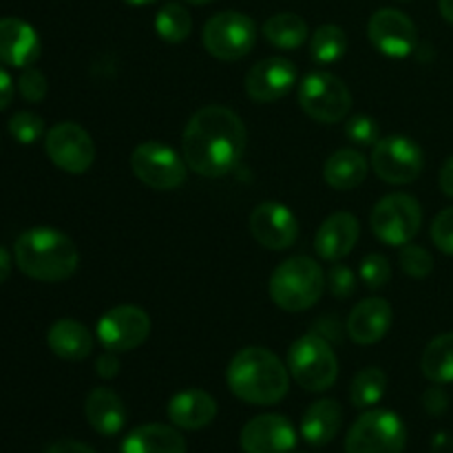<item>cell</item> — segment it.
Wrapping results in <instances>:
<instances>
[{
    "mask_svg": "<svg viewBox=\"0 0 453 453\" xmlns=\"http://www.w3.org/2000/svg\"><path fill=\"white\" fill-rule=\"evenodd\" d=\"M299 106L314 122L336 124L352 111V93L339 75L314 71L301 80Z\"/></svg>",
    "mask_w": 453,
    "mask_h": 453,
    "instance_id": "8",
    "label": "cell"
},
{
    "mask_svg": "<svg viewBox=\"0 0 453 453\" xmlns=\"http://www.w3.org/2000/svg\"><path fill=\"white\" fill-rule=\"evenodd\" d=\"M13 259L20 273L42 283L66 281L80 264L78 248L71 237L47 226L25 230L13 243Z\"/></svg>",
    "mask_w": 453,
    "mask_h": 453,
    "instance_id": "3",
    "label": "cell"
},
{
    "mask_svg": "<svg viewBox=\"0 0 453 453\" xmlns=\"http://www.w3.org/2000/svg\"><path fill=\"white\" fill-rule=\"evenodd\" d=\"M9 274H12V255L0 246V286L7 281Z\"/></svg>",
    "mask_w": 453,
    "mask_h": 453,
    "instance_id": "45",
    "label": "cell"
},
{
    "mask_svg": "<svg viewBox=\"0 0 453 453\" xmlns=\"http://www.w3.org/2000/svg\"><path fill=\"white\" fill-rule=\"evenodd\" d=\"M18 91H20V96L25 97L27 102L40 104V102L47 97L49 91L47 78H44L42 71L35 69V66H27V69H22L20 78H18Z\"/></svg>",
    "mask_w": 453,
    "mask_h": 453,
    "instance_id": "36",
    "label": "cell"
},
{
    "mask_svg": "<svg viewBox=\"0 0 453 453\" xmlns=\"http://www.w3.org/2000/svg\"><path fill=\"white\" fill-rule=\"evenodd\" d=\"M268 290L270 299L283 312H305L321 299L326 273L310 257H290L274 268Z\"/></svg>",
    "mask_w": 453,
    "mask_h": 453,
    "instance_id": "4",
    "label": "cell"
},
{
    "mask_svg": "<svg viewBox=\"0 0 453 453\" xmlns=\"http://www.w3.org/2000/svg\"><path fill=\"white\" fill-rule=\"evenodd\" d=\"M296 66L288 58H265L252 65L243 78V88L248 97L259 104H273L281 100L295 88L296 84Z\"/></svg>",
    "mask_w": 453,
    "mask_h": 453,
    "instance_id": "15",
    "label": "cell"
},
{
    "mask_svg": "<svg viewBox=\"0 0 453 453\" xmlns=\"http://www.w3.org/2000/svg\"><path fill=\"white\" fill-rule=\"evenodd\" d=\"M97 341L115 354L137 349L150 334V317L137 305H118L97 321Z\"/></svg>",
    "mask_w": 453,
    "mask_h": 453,
    "instance_id": "13",
    "label": "cell"
},
{
    "mask_svg": "<svg viewBox=\"0 0 453 453\" xmlns=\"http://www.w3.org/2000/svg\"><path fill=\"white\" fill-rule=\"evenodd\" d=\"M186 3H190V4H206V3H211V0H186Z\"/></svg>",
    "mask_w": 453,
    "mask_h": 453,
    "instance_id": "48",
    "label": "cell"
},
{
    "mask_svg": "<svg viewBox=\"0 0 453 453\" xmlns=\"http://www.w3.org/2000/svg\"><path fill=\"white\" fill-rule=\"evenodd\" d=\"M348 51V35L339 25H321L310 38V56L319 65L339 62Z\"/></svg>",
    "mask_w": 453,
    "mask_h": 453,
    "instance_id": "30",
    "label": "cell"
},
{
    "mask_svg": "<svg viewBox=\"0 0 453 453\" xmlns=\"http://www.w3.org/2000/svg\"><path fill=\"white\" fill-rule=\"evenodd\" d=\"M420 370H423L425 379H429L432 383H453V332L436 336L425 348L423 358H420Z\"/></svg>",
    "mask_w": 453,
    "mask_h": 453,
    "instance_id": "28",
    "label": "cell"
},
{
    "mask_svg": "<svg viewBox=\"0 0 453 453\" xmlns=\"http://www.w3.org/2000/svg\"><path fill=\"white\" fill-rule=\"evenodd\" d=\"M407 429L392 410H367L345 436V453H403Z\"/></svg>",
    "mask_w": 453,
    "mask_h": 453,
    "instance_id": "6",
    "label": "cell"
},
{
    "mask_svg": "<svg viewBox=\"0 0 453 453\" xmlns=\"http://www.w3.org/2000/svg\"><path fill=\"white\" fill-rule=\"evenodd\" d=\"M84 416L88 425L102 436H115L122 432L127 423V410L124 403L113 389L96 388L84 401Z\"/></svg>",
    "mask_w": 453,
    "mask_h": 453,
    "instance_id": "24",
    "label": "cell"
},
{
    "mask_svg": "<svg viewBox=\"0 0 453 453\" xmlns=\"http://www.w3.org/2000/svg\"><path fill=\"white\" fill-rule=\"evenodd\" d=\"M341 425H343V410L339 403L332 398H321L305 410L301 418V436L308 445L326 447L334 441Z\"/></svg>",
    "mask_w": 453,
    "mask_h": 453,
    "instance_id": "22",
    "label": "cell"
},
{
    "mask_svg": "<svg viewBox=\"0 0 453 453\" xmlns=\"http://www.w3.org/2000/svg\"><path fill=\"white\" fill-rule=\"evenodd\" d=\"M239 445L243 453H295L296 429L286 416L261 414L243 425Z\"/></svg>",
    "mask_w": 453,
    "mask_h": 453,
    "instance_id": "16",
    "label": "cell"
},
{
    "mask_svg": "<svg viewBox=\"0 0 453 453\" xmlns=\"http://www.w3.org/2000/svg\"><path fill=\"white\" fill-rule=\"evenodd\" d=\"M119 367L122 365H119V358L115 352H109V349H106L104 354H100V357H97L96 372L100 379H104V380L115 379V376L119 374Z\"/></svg>",
    "mask_w": 453,
    "mask_h": 453,
    "instance_id": "39",
    "label": "cell"
},
{
    "mask_svg": "<svg viewBox=\"0 0 453 453\" xmlns=\"http://www.w3.org/2000/svg\"><path fill=\"white\" fill-rule=\"evenodd\" d=\"M44 453H96V449L80 441H58L51 447H47Z\"/></svg>",
    "mask_w": 453,
    "mask_h": 453,
    "instance_id": "41",
    "label": "cell"
},
{
    "mask_svg": "<svg viewBox=\"0 0 453 453\" xmlns=\"http://www.w3.org/2000/svg\"><path fill=\"white\" fill-rule=\"evenodd\" d=\"M288 372L305 392H327L339 379V358L326 336L310 332L288 349Z\"/></svg>",
    "mask_w": 453,
    "mask_h": 453,
    "instance_id": "5",
    "label": "cell"
},
{
    "mask_svg": "<svg viewBox=\"0 0 453 453\" xmlns=\"http://www.w3.org/2000/svg\"><path fill=\"white\" fill-rule=\"evenodd\" d=\"M42 44L29 22L20 18H0V65L27 69L40 58Z\"/></svg>",
    "mask_w": 453,
    "mask_h": 453,
    "instance_id": "18",
    "label": "cell"
},
{
    "mask_svg": "<svg viewBox=\"0 0 453 453\" xmlns=\"http://www.w3.org/2000/svg\"><path fill=\"white\" fill-rule=\"evenodd\" d=\"M345 135L358 146H374L380 140V128L370 115H354L345 122Z\"/></svg>",
    "mask_w": 453,
    "mask_h": 453,
    "instance_id": "34",
    "label": "cell"
},
{
    "mask_svg": "<svg viewBox=\"0 0 453 453\" xmlns=\"http://www.w3.org/2000/svg\"><path fill=\"white\" fill-rule=\"evenodd\" d=\"M372 233L388 246L403 248L420 233L423 226V208L411 195L392 193L385 195L370 215Z\"/></svg>",
    "mask_w": 453,
    "mask_h": 453,
    "instance_id": "9",
    "label": "cell"
},
{
    "mask_svg": "<svg viewBox=\"0 0 453 453\" xmlns=\"http://www.w3.org/2000/svg\"><path fill=\"white\" fill-rule=\"evenodd\" d=\"M9 133L20 144H34L44 135V119L31 111H20L9 119Z\"/></svg>",
    "mask_w": 453,
    "mask_h": 453,
    "instance_id": "33",
    "label": "cell"
},
{
    "mask_svg": "<svg viewBox=\"0 0 453 453\" xmlns=\"http://www.w3.org/2000/svg\"><path fill=\"white\" fill-rule=\"evenodd\" d=\"M423 405L432 416H441L447 411L449 401H447V394L441 388H429L423 396Z\"/></svg>",
    "mask_w": 453,
    "mask_h": 453,
    "instance_id": "40",
    "label": "cell"
},
{
    "mask_svg": "<svg viewBox=\"0 0 453 453\" xmlns=\"http://www.w3.org/2000/svg\"><path fill=\"white\" fill-rule=\"evenodd\" d=\"M367 168L370 164H367L365 155L354 149H341L327 157L326 166H323V177L330 188L354 190L365 181Z\"/></svg>",
    "mask_w": 453,
    "mask_h": 453,
    "instance_id": "26",
    "label": "cell"
},
{
    "mask_svg": "<svg viewBox=\"0 0 453 453\" xmlns=\"http://www.w3.org/2000/svg\"><path fill=\"white\" fill-rule=\"evenodd\" d=\"M308 22L296 13H274L264 22V38L273 47L286 49V51L299 49L308 40Z\"/></svg>",
    "mask_w": 453,
    "mask_h": 453,
    "instance_id": "27",
    "label": "cell"
},
{
    "mask_svg": "<svg viewBox=\"0 0 453 453\" xmlns=\"http://www.w3.org/2000/svg\"><path fill=\"white\" fill-rule=\"evenodd\" d=\"M438 181H441L442 193H445L447 197H453V155L447 159L445 166L441 168V177H438Z\"/></svg>",
    "mask_w": 453,
    "mask_h": 453,
    "instance_id": "43",
    "label": "cell"
},
{
    "mask_svg": "<svg viewBox=\"0 0 453 453\" xmlns=\"http://www.w3.org/2000/svg\"><path fill=\"white\" fill-rule=\"evenodd\" d=\"M155 31H157V35L164 42L180 44L193 31V18H190L186 7L177 3H168L155 16Z\"/></svg>",
    "mask_w": 453,
    "mask_h": 453,
    "instance_id": "31",
    "label": "cell"
},
{
    "mask_svg": "<svg viewBox=\"0 0 453 453\" xmlns=\"http://www.w3.org/2000/svg\"><path fill=\"white\" fill-rule=\"evenodd\" d=\"M432 453H453V441L447 434H438L434 438V445H432Z\"/></svg>",
    "mask_w": 453,
    "mask_h": 453,
    "instance_id": "44",
    "label": "cell"
},
{
    "mask_svg": "<svg viewBox=\"0 0 453 453\" xmlns=\"http://www.w3.org/2000/svg\"><path fill=\"white\" fill-rule=\"evenodd\" d=\"M217 416V401L203 389H184L168 401V420L177 429L197 432L208 427Z\"/></svg>",
    "mask_w": 453,
    "mask_h": 453,
    "instance_id": "21",
    "label": "cell"
},
{
    "mask_svg": "<svg viewBox=\"0 0 453 453\" xmlns=\"http://www.w3.org/2000/svg\"><path fill=\"white\" fill-rule=\"evenodd\" d=\"M44 150L60 171L82 175L96 162V144L87 128L75 122H60L44 137Z\"/></svg>",
    "mask_w": 453,
    "mask_h": 453,
    "instance_id": "12",
    "label": "cell"
},
{
    "mask_svg": "<svg viewBox=\"0 0 453 453\" xmlns=\"http://www.w3.org/2000/svg\"><path fill=\"white\" fill-rule=\"evenodd\" d=\"M388 392V374L380 367H365L349 385V401L358 410H372Z\"/></svg>",
    "mask_w": 453,
    "mask_h": 453,
    "instance_id": "29",
    "label": "cell"
},
{
    "mask_svg": "<svg viewBox=\"0 0 453 453\" xmlns=\"http://www.w3.org/2000/svg\"><path fill=\"white\" fill-rule=\"evenodd\" d=\"M133 175L153 190L180 188L188 175V164L162 142H142L131 155Z\"/></svg>",
    "mask_w": 453,
    "mask_h": 453,
    "instance_id": "10",
    "label": "cell"
},
{
    "mask_svg": "<svg viewBox=\"0 0 453 453\" xmlns=\"http://www.w3.org/2000/svg\"><path fill=\"white\" fill-rule=\"evenodd\" d=\"M299 453H305V451H299Z\"/></svg>",
    "mask_w": 453,
    "mask_h": 453,
    "instance_id": "50",
    "label": "cell"
},
{
    "mask_svg": "<svg viewBox=\"0 0 453 453\" xmlns=\"http://www.w3.org/2000/svg\"><path fill=\"white\" fill-rule=\"evenodd\" d=\"M358 237H361V224L357 217L352 212H334L319 226L314 250L323 261L336 264L354 250Z\"/></svg>",
    "mask_w": 453,
    "mask_h": 453,
    "instance_id": "19",
    "label": "cell"
},
{
    "mask_svg": "<svg viewBox=\"0 0 453 453\" xmlns=\"http://www.w3.org/2000/svg\"><path fill=\"white\" fill-rule=\"evenodd\" d=\"M392 327V305L380 296H370L354 305L348 317V336L357 345H374Z\"/></svg>",
    "mask_w": 453,
    "mask_h": 453,
    "instance_id": "20",
    "label": "cell"
},
{
    "mask_svg": "<svg viewBox=\"0 0 453 453\" xmlns=\"http://www.w3.org/2000/svg\"><path fill=\"white\" fill-rule=\"evenodd\" d=\"M401 270L411 279H427L434 270V257L429 255L427 248L416 246V243H405L401 248Z\"/></svg>",
    "mask_w": 453,
    "mask_h": 453,
    "instance_id": "32",
    "label": "cell"
},
{
    "mask_svg": "<svg viewBox=\"0 0 453 453\" xmlns=\"http://www.w3.org/2000/svg\"><path fill=\"white\" fill-rule=\"evenodd\" d=\"M124 3L131 4V7H146V4H153L157 0H124Z\"/></svg>",
    "mask_w": 453,
    "mask_h": 453,
    "instance_id": "47",
    "label": "cell"
},
{
    "mask_svg": "<svg viewBox=\"0 0 453 453\" xmlns=\"http://www.w3.org/2000/svg\"><path fill=\"white\" fill-rule=\"evenodd\" d=\"M326 286L332 292V296H336V299H348L357 290V277H354V273L348 265L334 264L330 268V273L326 274Z\"/></svg>",
    "mask_w": 453,
    "mask_h": 453,
    "instance_id": "37",
    "label": "cell"
},
{
    "mask_svg": "<svg viewBox=\"0 0 453 453\" xmlns=\"http://www.w3.org/2000/svg\"><path fill=\"white\" fill-rule=\"evenodd\" d=\"M250 233L268 250H288L299 237V219L283 203L264 202L252 211Z\"/></svg>",
    "mask_w": 453,
    "mask_h": 453,
    "instance_id": "17",
    "label": "cell"
},
{
    "mask_svg": "<svg viewBox=\"0 0 453 453\" xmlns=\"http://www.w3.org/2000/svg\"><path fill=\"white\" fill-rule=\"evenodd\" d=\"M358 273H361L363 283H365L367 288L379 290V288H383L385 283H389V279H392V265H389V261L385 259L383 255H367L365 259L361 261Z\"/></svg>",
    "mask_w": 453,
    "mask_h": 453,
    "instance_id": "35",
    "label": "cell"
},
{
    "mask_svg": "<svg viewBox=\"0 0 453 453\" xmlns=\"http://www.w3.org/2000/svg\"><path fill=\"white\" fill-rule=\"evenodd\" d=\"M401 3H405V0H401Z\"/></svg>",
    "mask_w": 453,
    "mask_h": 453,
    "instance_id": "49",
    "label": "cell"
},
{
    "mask_svg": "<svg viewBox=\"0 0 453 453\" xmlns=\"http://www.w3.org/2000/svg\"><path fill=\"white\" fill-rule=\"evenodd\" d=\"M438 9H441L442 18L453 25V0H438Z\"/></svg>",
    "mask_w": 453,
    "mask_h": 453,
    "instance_id": "46",
    "label": "cell"
},
{
    "mask_svg": "<svg viewBox=\"0 0 453 453\" xmlns=\"http://www.w3.org/2000/svg\"><path fill=\"white\" fill-rule=\"evenodd\" d=\"M13 100V80L7 73L3 65H0V111L7 109Z\"/></svg>",
    "mask_w": 453,
    "mask_h": 453,
    "instance_id": "42",
    "label": "cell"
},
{
    "mask_svg": "<svg viewBox=\"0 0 453 453\" xmlns=\"http://www.w3.org/2000/svg\"><path fill=\"white\" fill-rule=\"evenodd\" d=\"M93 334L73 319H60L47 332V345L65 361H84L93 352Z\"/></svg>",
    "mask_w": 453,
    "mask_h": 453,
    "instance_id": "25",
    "label": "cell"
},
{
    "mask_svg": "<svg viewBox=\"0 0 453 453\" xmlns=\"http://www.w3.org/2000/svg\"><path fill=\"white\" fill-rule=\"evenodd\" d=\"M119 453H186V441L175 425L149 423L124 438Z\"/></svg>",
    "mask_w": 453,
    "mask_h": 453,
    "instance_id": "23",
    "label": "cell"
},
{
    "mask_svg": "<svg viewBox=\"0 0 453 453\" xmlns=\"http://www.w3.org/2000/svg\"><path fill=\"white\" fill-rule=\"evenodd\" d=\"M372 168L379 180L388 181V184H411L418 180L425 168L423 149L405 135L380 137L372 150Z\"/></svg>",
    "mask_w": 453,
    "mask_h": 453,
    "instance_id": "11",
    "label": "cell"
},
{
    "mask_svg": "<svg viewBox=\"0 0 453 453\" xmlns=\"http://www.w3.org/2000/svg\"><path fill=\"white\" fill-rule=\"evenodd\" d=\"M255 20L242 12H219L208 18L202 31L203 49L221 62H237L246 58L257 44Z\"/></svg>",
    "mask_w": 453,
    "mask_h": 453,
    "instance_id": "7",
    "label": "cell"
},
{
    "mask_svg": "<svg viewBox=\"0 0 453 453\" xmlns=\"http://www.w3.org/2000/svg\"><path fill=\"white\" fill-rule=\"evenodd\" d=\"M246 137V124L233 109L221 104L203 106L186 124L181 155L197 175L224 177L242 162Z\"/></svg>",
    "mask_w": 453,
    "mask_h": 453,
    "instance_id": "1",
    "label": "cell"
},
{
    "mask_svg": "<svg viewBox=\"0 0 453 453\" xmlns=\"http://www.w3.org/2000/svg\"><path fill=\"white\" fill-rule=\"evenodd\" d=\"M432 242L438 250L453 257V206L436 215L432 224Z\"/></svg>",
    "mask_w": 453,
    "mask_h": 453,
    "instance_id": "38",
    "label": "cell"
},
{
    "mask_svg": "<svg viewBox=\"0 0 453 453\" xmlns=\"http://www.w3.org/2000/svg\"><path fill=\"white\" fill-rule=\"evenodd\" d=\"M367 38L388 58H407L418 47V29L414 20L392 7L379 9L367 22Z\"/></svg>",
    "mask_w": 453,
    "mask_h": 453,
    "instance_id": "14",
    "label": "cell"
},
{
    "mask_svg": "<svg viewBox=\"0 0 453 453\" xmlns=\"http://www.w3.org/2000/svg\"><path fill=\"white\" fill-rule=\"evenodd\" d=\"M290 372L281 358L265 348H243L226 370L228 388L248 405H277L290 389Z\"/></svg>",
    "mask_w": 453,
    "mask_h": 453,
    "instance_id": "2",
    "label": "cell"
}]
</instances>
